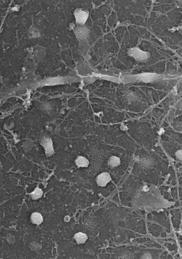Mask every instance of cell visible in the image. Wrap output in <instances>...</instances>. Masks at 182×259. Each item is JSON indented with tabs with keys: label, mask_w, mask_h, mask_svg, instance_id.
Returning a JSON list of instances; mask_svg holds the SVG:
<instances>
[{
	"label": "cell",
	"mask_w": 182,
	"mask_h": 259,
	"mask_svg": "<svg viewBox=\"0 0 182 259\" xmlns=\"http://www.w3.org/2000/svg\"><path fill=\"white\" fill-rule=\"evenodd\" d=\"M31 219L32 223L38 225H40L43 221L42 215L38 212L33 213L31 215Z\"/></svg>",
	"instance_id": "cell-4"
},
{
	"label": "cell",
	"mask_w": 182,
	"mask_h": 259,
	"mask_svg": "<svg viewBox=\"0 0 182 259\" xmlns=\"http://www.w3.org/2000/svg\"><path fill=\"white\" fill-rule=\"evenodd\" d=\"M111 180L110 174L107 173H102L96 178L97 185L99 186H105Z\"/></svg>",
	"instance_id": "cell-1"
},
{
	"label": "cell",
	"mask_w": 182,
	"mask_h": 259,
	"mask_svg": "<svg viewBox=\"0 0 182 259\" xmlns=\"http://www.w3.org/2000/svg\"><path fill=\"white\" fill-rule=\"evenodd\" d=\"M42 145L45 147L47 156H50L54 153L53 143L49 138H45L42 142Z\"/></svg>",
	"instance_id": "cell-2"
},
{
	"label": "cell",
	"mask_w": 182,
	"mask_h": 259,
	"mask_svg": "<svg viewBox=\"0 0 182 259\" xmlns=\"http://www.w3.org/2000/svg\"><path fill=\"white\" fill-rule=\"evenodd\" d=\"M43 194V192L42 189L39 188H36L33 192L30 194L32 199L34 200H37L42 197Z\"/></svg>",
	"instance_id": "cell-6"
},
{
	"label": "cell",
	"mask_w": 182,
	"mask_h": 259,
	"mask_svg": "<svg viewBox=\"0 0 182 259\" xmlns=\"http://www.w3.org/2000/svg\"><path fill=\"white\" fill-rule=\"evenodd\" d=\"M182 151L181 150L177 152V155L181 159L182 157Z\"/></svg>",
	"instance_id": "cell-8"
},
{
	"label": "cell",
	"mask_w": 182,
	"mask_h": 259,
	"mask_svg": "<svg viewBox=\"0 0 182 259\" xmlns=\"http://www.w3.org/2000/svg\"><path fill=\"white\" fill-rule=\"evenodd\" d=\"M75 162L78 167H87L89 164L88 160L82 156H78L77 159L75 160Z\"/></svg>",
	"instance_id": "cell-3"
},
{
	"label": "cell",
	"mask_w": 182,
	"mask_h": 259,
	"mask_svg": "<svg viewBox=\"0 0 182 259\" xmlns=\"http://www.w3.org/2000/svg\"><path fill=\"white\" fill-rule=\"evenodd\" d=\"M74 238L78 244L84 243L88 239L86 234L83 233L79 232L75 234Z\"/></svg>",
	"instance_id": "cell-5"
},
{
	"label": "cell",
	"mask_w": 182,
	"mask_h": 259,
	"mask_svg": "<svg viewBox=\"0 0 182 259\" xmlns=\"http://www.w3.org/2000/svg\"><path fill=\"white\" fill-rule=\"evenodd\" d=\"M109 163L110 166H116L120 164V158L116 156H112L110 159Z\"/></svg>",
	"instance_id": "cell-7"
}]
</instances>
